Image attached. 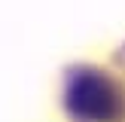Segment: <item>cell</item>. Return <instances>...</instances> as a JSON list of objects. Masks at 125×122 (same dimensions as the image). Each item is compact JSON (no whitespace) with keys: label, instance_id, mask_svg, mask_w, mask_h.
Wrapping results in <instances>:
<instances>
[{"label":"cell","instance_id":"cell-1","mask_svg":"<svg viewBox=\"0 0 125 122\" xmlns=\"http://www.w3.org/2000/svg\"><path fill=\"white\" fill-rule=\"evenodd\" d=\"M64 107L73 122H116L125 113V92L98 67H73L64 85Z\"/></svg>","mask_w":125,"mask_h":122}]
</instances>
